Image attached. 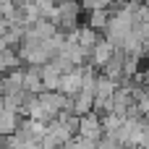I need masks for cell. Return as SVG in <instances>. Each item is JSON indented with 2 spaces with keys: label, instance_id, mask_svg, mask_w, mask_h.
Masks as SVG:
<instances>
[{
  "label": "cell",
  "instance_id": "1",
  "mask_svg": "<svg viewBox=\"0 0 149 149\" xmlns=\"http://www.w3.org/2000/svg\"><path fill=\"white\" fill-rule=\"evenodd\" d=\"M113 55H115V47H113V45L102 37V39H100V42L89 50V60H86V65H92V68L100 73V71H102V68L113 60Z\"/></svg>",
  "mask_w": 149,
  "mask_h": 149
},
{
  "label": "cell",
  "instance_id": "2",
  "mask_svg": "<svg viewBox=\"0 0 149 149\" xmlns=\"http://www.w3.org/2000/svg\"><path fill=\"white\" fill-rule=\"evenodd\" d=\"M102 136H105V131H102V118H100L97 113H89V115L79 118V139L97 141V144H100Z\"/></svg>",
  "mask_w": 149,
  "mask_h": 149
},
{
  "label": "cell",
  "instance_id": "3",
  "mask_svg": "<svg viewBox=\"0 0 149 149\" xmlns=\"http://www.w3.org/2000/svg\"><path fill=\"white\" fill-rule=\"evenodd\" d=\"M81 86H84V65L81 68H73L71 73H65L63 79H60V94L63 97H76L79 92H81Z\"/></svg>",
  "mask_w": 149,
  "mask_h": 149
},
{
  "label": "cell",
  "instance_id": "4",
  "mask_svg": "<svg viewBox=\"0 0 149 149\" xmlns=\"http://www.w3.org/2000/svg\"><path fill=\"white\" fill-rule=\"evenodd\" d=\"M24 92H26V94H42V92H45V86H42V73H39V68L24 65Z\"/></svg>",
  "mask_w": 149,
  "mask_h": 149
},
{
  "label": "cell",
  "instance_id": "5",
  "mask_svg": "<svg viewBox=\"0 0 149 149\" xmlns=\"http://www.w3.org/2000/svg\"><path fill=\"white\" fill-rule=\"evenodd\" d=\"M92 110H94V92L81 89V92L73 97V115H76V118H84V115H89Z\"/></svg>",
  "mask_w": 149,
  "mask_h": 149
},
{
  "label": "cell",
  "instance_id": "6",
  "mask_svg": "<svg viewBox=\"0 0 149 149\" xmlns=\"http://www.w3.org/2000/svg\"><path fill=\"white\" fill-rule=\"evenodd\" d=\"M39 73H42V86H45V92H60V71L52 65V63H47V65H42L39 68Z\"/></svg>",
  "mask_w": 149,
  "mask_h": 149
},
{
  "label": "cell",
  "instance_id": "7",
  "mask_svg": "<svg viewBox=\"0 0 149 149\" xmlns=\"http://www.w3.org/2000/svg\"><path fill=\"white\" fill-rule=\"evenodd\" d=\"M18 123H21V115L13 113V110H3L0 113V139H8L18 131Z\"/></svg>",
  "mask_w": 149,
  "mask_h": 149
},
{
  "label": "cell",
  "instance_id": "8",
  "mask_svg": "<svg viewBox=\"0 0 149 149\" xmlns=\"http://www.w3.org/2000/svg\"><path fill=\"white\" fill-rule=\"evenodd\" d=\"M107 24H110V10H92V13H86V26L94 29L97 34H105Z\"/></svg>",
  "mask_w": 149,
  "mask_h": 149
},
{
  "label": "cell",
  "instance_id": "9",
  "mask_svg": "<svg viewBox=\"0 0 149 149\" xmlns=\"http://www.w3.org/2000/svg\"><path fill=\"white\" fill-rule=\"evenodd\" d=\"M147 76H149V58H147Z\"/></svg>",
  "mask_w": 149,
  "mask_h": 149
},
{
  "label": "cell",
  "instance_id": "10",
  "mask_svg": "<svg viewBox=\"0 0 149 149\" xmlns=\"http://www.w3.org/2000/svg\"><path fill=\"white\" fill-rule=\"evenodd\" d=\"M13 3H26V0H13Z\"/></svg>",
  "mask_w": 149,
  "mask_h": 149
}]
</instances>
